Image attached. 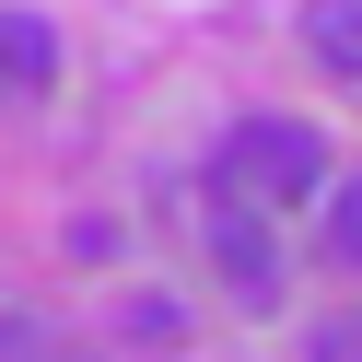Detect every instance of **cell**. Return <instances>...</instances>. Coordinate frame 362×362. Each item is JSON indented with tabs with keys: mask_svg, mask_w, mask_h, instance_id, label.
Instances as JSON below:
<instances>
[{
	"mask_svg": "<svg viewBox=\"0 0 362 362\" xmlns=\"http://www.w3.org/2000/svg\"><path fill=\"white\" fill-rule=\"evenodd\" d=\"M59 71V35L35 24V12H0V105H35Z\"/></svg>",
	"mask_w": 362,
	"mask_h": 362,
	"instance_id": "cell-3",
	"label": "cell"
},
{
	"mask_svg": "<svg viewBox=\"0 0 362 362\" xmlns=\"http://www.w3.org/2000/svg\"><path fill=\"white\" fill-rule=\"evenodd\" d=\"M327 187V141H315L304 117H245L234 141L211 152V199H245V211H304V199Z\"/></svg>",
	"mask_w": 362,
	"mask_h": 362,
	"instance_id": "cell-1",
	"label": "cell"
},
{
	"mask_svg": "<svg viewBox=\"0 0 362 362\" xmlns=\"http://www.w3.org/2000/svg\"><path fill=\"white\" fill-rule=\"evenodd\" d=\"M327 257L362 269V187H327Z\"/></svg>",
	"mask_w": 362,
	"mask_h": 362,
	"instance_id": "cell-5",
	"label": "cell"
},
{
	"mask_svg": "<svg viewBox=\"0 0 362 362\" xmlns=\"http://www.w3.org/2000/svg\"><path fill=\"white\" fill-rule=\"evenodd\" d=\"M304 47L327 59L339 82H362V0H315V12H304Z\"/></svg>",
	"mask_w": 362,
	"mask_h": 362,
	"instance_id": "cell-4",
	"label": "cell"
},
{
	"mask_svg": "<svg viewBox=\"0 0 362 362\" xmlns=\"http://www.w3.org/2000/svg\"><path fill=\"white\" fill-rule=\"evenodd\" d=\"M304 362H362V315H327V327H315V351Z\"/></svg>",
	"mask_w": 362,
	"mask_h": 362,
	"instance_id": "cell-6",
	"label": "cell"
},
{
	"mask_svg": "<svg viewBox=\"0 0 362 362\" xmlns=\"http://www.w3.org/2000/svg\"><path fill=\"white\" fill-rule=\"evenodd\" d=\"M211 257L234 304H281V222L245 211V199H211Z\"/></svg>",
	"mask_w": 362,
	"mask_h": 362,
	"instance_id": "cell-2",
	"label": "cell"
}]
</instances>
